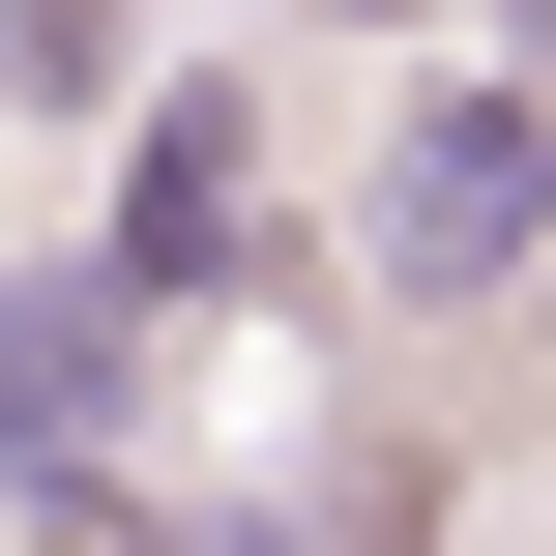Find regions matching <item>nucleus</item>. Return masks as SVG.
<instances>
[{"instance_id":"obj_1","label":"nucleus","mask_w":556,"mask_h":556,"mask_svg":"<svg viewBox=\"0 0 556 556\" xmlns=\"http://www.w3.org/2000/svg\"><path fill=\"white\" fill-rule=\"evenodd\" d=\"M528 264H556V59H440L381 117V293L410 323H528Z\"/></svg>"},{"instance_id":"obj_2","label":"nucleus","mask_w":556,"mask_h":556,"mask_svg":"<svg viewBox=\"0 0 556 556\" xmlns=\"http://www.w3.org/2000/svg\"><path fill=\"white\" fill-rule=\"evenodd\" d=\"M147 410H176V293L88 235V264H0V498H147Z\"/></svg>"},{"instance_id":"obj_3","label":"nucleus","mask_w":556,"mask_h":556,"mask_svg":"<svg viewBox=\"0 0 556 556\" xmlns=\"http://www.w3.org/2000/svg\"><path fill=\"white\" fill-rule=\"evenodd\" d=\"M117 264L176 323H235L293 264V176H264V88H117Z\"/></svg>"},{"instance_id":"obj_4","label":"nucleus","mask_w":556,"mask_h":556,"mask_svg":"<svg viewBox=\"0 0 556 556\" xmlns=\"http://www.w3.org/2000/svg\"><path fill=\"white\" fill-rule=\"evenodd\" d=\"M0 88H29V117H117V88H147V0H0Z\"/></svg>"},{"instance_id":"obj_5","label":"nucleus","mask_w":556,"mask_h":556,"mask_svg":"<svg viewBox=\"0 0 556 556\" xmlns=\"http://www.w3.org/2000/svg\"><path fill=\"white\" fill-rule=\"evenodd\" d=\"M528 352H556V264H528Z\"/></svg>"},{"instance_id":"obj_6","label":"nucleus","mask_w":556,"mask_h":556,"mask_svg":"<svg viewBox=\"0 0 556 556\" xmlns=\"http://www.w3.org/2000/svg\"><path fill=\"white\" fill-rule=\"evenodd\" d=\"M352 29H410V0H352Z\"/></svg>"}]
</instances>
